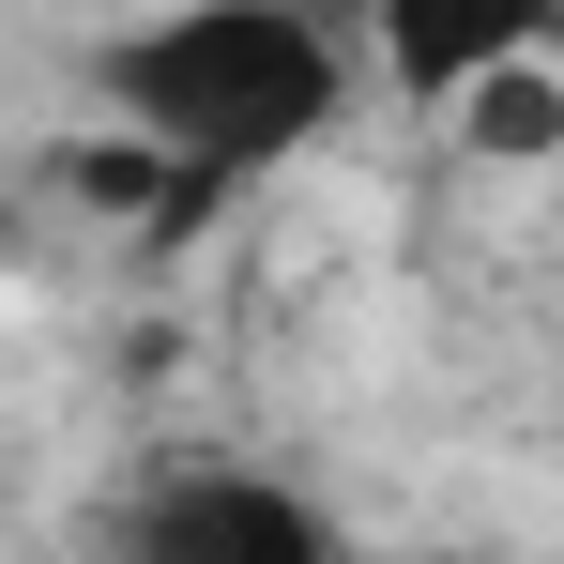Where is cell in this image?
Masks as SVG:
<instances>
[{"instance_id":"277c9868","label":"cell","mask_w":564,"mask_h":564,"mask_svg":"<svg viewBox=\"0 0 564 564\" xmlns=\"http://www.w3.org/2000/svg\"><path fill=\"white\" fill-rule=\"evenodd\" d=\"M473 138H488V153H550V138H564L550 62H488V77H473Z\"/></svg>"},{"instance_id":"5b68a950","label":"cell","mask_w":564,"mask_h":564,"mask_svg":"<svg viewBox=\"0 0 564 564\" xmlns=\"http://www.w3.org/2000/svg\"><path fill=\"white\" fill-rule=\"evenodd\" d=\"M275 15H321V31H336V15H351V0H275Z\"/></svg>"},{"instance_id":"7a4b0ae2","label":"cell","mask_w":564,"mask_h":564,"mask_svg":"<svg viewBox=\"0 0 564 564\" xmlns=\"http://www.w3.org/2000/svg\"><path fill=\"white\" fill-rule=\"evenodd\" d=\"M107 564H351V534H336L305 488H275V473L184 458V473H153V488L122 503Z\"/></svg>"},{"instance_id":"6da1fadb","label":"cell","mask_w":564,"mask_h":564,"mask_svg":"<svg viewBox=\"0 0 564 564\" xmlns=\"http://www.w3.org/2000/svg\"><path fill=\"white\" fill-rule=\"evenodd\" d=\"M77 93L184 198H229V184H260V169H290L305 138H336L351 46L321 15H275V0H169V15L77 46Z\"/></svg>"},{"instance_id":"3957f363","label":"cell","mask_w":564,"mask_h":564,"mask_svg":"<svg viewBox=\"0 0 564 564\" xmlns=\"http://www.w3.org/2000/svg\"><path fill=\"white\" fill-rule=\"evenodd\" d=\"M351 15L381 31V77L443 107V93H473L488 62H534L564 0H351Z\"/></svg>"}]
</instances>
